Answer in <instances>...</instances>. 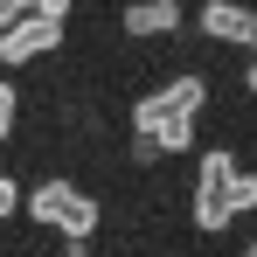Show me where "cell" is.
<instances>
[{
    "label": "cell",
    "instance_id": "1",
    "mask_svg": "<svg viewBox=\"0 0 257 257\" xmlns=\"http://www.w3.org/2000/svg\"><path fill=\"white\" fill-rule=\"evenodd\" d=\"M202 104H209V77L181 70V77H167L160 90H146V97L132 104V125H139V139H153L160 153H188Z\"/></svg>",
    "mask_w": 257,
    "mask_h": 257
},
{
    "label": "cell",
    "instance_id": "2",
    "mask_svg": "<svg viewBox=\"0 0 257 257\" xmlns=\"http://www.w3.org/2000/svg\"><path fill=\"white\" fill-rule=\"evenodd\" d=\"M28 215H35V229H56L70 250H84V236H97V195L77 188V181H42V188H28Z\"/></svg>",
    "mask_w": 257,
    "mask_h": 257
},
{
    "label": "cell",
    "instance_id": "3",
    "mask_svg": "<svg viewBox=\"0 0 257 257\" xmlns=\"http://www.w3.org/2000/svg\"><path fill=\"white\" fill-rule=\"evenodd\" d=\"M70 21H49V14H21L14 28H0V63L21 70V63H42L49 49H63Z\"/></svg>",
    "mask_w": 257,
    "mask_h": 257
},
{
    "label": "cell",
    "instance_id": "4",
    "mask_svg": "<svg viewBox=\"0 0 257 257\" xmlns=\"http://www.w3.org/2000/svg\"><path fill=\"white\" fill-rule=\"evenodd\" d=\"M202 35L209 42L257 49V7H243V0H202Z\"/></svg>",
    "mask_w": 257,
    "mask_h": 257
},
{
    "label": "cell",
    "instance_id": "5",
    "mask_svg": "<svg viewBox=\"0 0 257 257\" xmlns=\"http://www.w3.org/2000/svg\"><path fill=\"white\" fill-rule=\"evenodd\" d=\"M118 28H125L132 42H153V35H174L181 28V7L174 0H132L125 14H118Z\"/></svg>",
    "mask_w": 257,
    "mask_h": 257
},
{
    "label": "cell",
    "instance_id": "6",
    "mask_svg": "<svg viewBox=\"0 0 257 257\" xmlns=\"http://www.w3.org/2000/svg\"><path fill=\"white\" fill-rule=\"evenodd\" d=\"M229 188H209V181H195V222L202 229H229Z\"/></svg>",
    "mask_w": 257,
    "mask_h": 257
},
{
    "label": "cell",
    "instance_id": "7",
    "mask_svg": "<svg viewBox=\"0 0 257 257\" xmlns=\"http://www.w3.org/2000/svg\"><path fill=\"white\" fill-rule=\"evenodd\" d=\"M14 118H21V90L0 77V139H14Z\"/></svg>",
    "mask_w": 257,
    "mask_h": 257
},
{
    "label": "cell",
    "instance_id": "8",
    "mask_svg": "<svg viewBox=\"0 0 257 257\" xmlns=\"http://www.w3.org/2000/svg\"><path fill=\"white\" fill-rule=\"evenodd\" d=\"M229 209H257V174L236 167V181H229Z\"/></svg>",
    "mask_w": 257,
    "mask_h": 257
},
{
    "label": "cell",
    "instance_id": "9",
    "mask_svg": "<svg viewBox=\"0 0 257 257\" xmlns=\"http://www.w3.org/2000/svg\"><path fill=\"white\" fill-rule=\"evenodd\" d=\"M21 14H35V0H0V28H14Z\"/></svg>",
    "mask_w": 257,
    "mask_h": 257
},
{
    "label": "cell",
    "instance_id": "10",
    "mask_svg": "<svg viewBox=\"0 0 257 257\" xmlns=\"http://www.w3.org/2000/svg\"><path fill=\"white\" fill-rule=\"evenodd\" d=\"M21 209V188H14V181H7V174H0V222H7V215Z\"/></svg>",
    "mask_w": 257,
    "mask_h": 257
},
{
    "label": "cell",
    "instance_id": "11",
    "mask_svg": "<svg viewBox=\"0 0 257 257\" xmlns=\"http://www.w3.org/2000/svg\"><path fill=\"white\" fill-rule=\"evenodd\" d=\"M70 7L77 0H35V14H49V21H70Z\"/></svg>",
    "mask_w": 257,
    "mask_h": 257
},
{
    "label": "cell",
    "instance_id": "12",
    "mask_svg": "<svg viewBox=\"0 0 257 257\" xmlns=\"http://www.w3.org/2000/svg\"><path fill=\"white\" fill-rule=\"evenodd\" d=\"M243 90H250V97H257V63H250V70H243Z\"/></svg>",
    "mask_w": 257,
    "mask_h": 257
},
{
    "label": "cell",
    "instance_id": "13",
    "mask_svg": "<svg viewBox=\"0 0 257 257\" xmlns=\"http://www.w3.org/2000/svg\"><path fill=\"white\" fill-rule=\"evenodd\" d=\"M243 257H257V243H250V250H243Z\"/></svg>",
    "mask_w": 257,
    "mask_h": 257
}]
</instances>
